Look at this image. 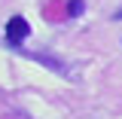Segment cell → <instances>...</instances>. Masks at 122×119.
Instances as JSON below:
<instances>
[{"mask_svg": "<svg viewBox=\"0 0 122 119\" xmlns=\"http://www.w3.org/2000/svg\"><path fill=\"white\" fill-rule=\"evenodd\" d=\"M28 37H30V25H28V18H21V15H12V18L6 21V31H3V40H6V46L18 49V46L25 43Z\"/></svg>", "mask_w": 122, "mask_h": 119, "instance_id": "6da1fadb", "label": "cell"}, {"mask_svg": "<svg viewBox=\"0 0 122 119\" xmlns=\"http://www.w3.org/2000/svg\"><path fill=\"white\" fill-rule=\"evenodd\" d=\"M82 9H86V3H82V0H70V3H67V15H70V18L82 15Z\"/></svg>", "mask_w": 122, "mask_h": 119, "instance_id": "7a4b0ae2", "label": "cell"}, {"mask_svg": "<svg viewBox=\"0 0 122 119\" xmlns=\"http://www.w3.org/2000/svg\"><path fill=\"white\" fill-rule=\"evenodd\" d=\"M113 18H116V21H122V6L116 9V12H113Z\"/></svg>", "mask_w": 122, "mask_h": 119, "instance_id": "3957f363", "label": "cell"}]
</instances>
